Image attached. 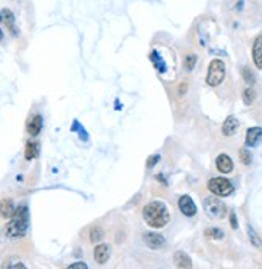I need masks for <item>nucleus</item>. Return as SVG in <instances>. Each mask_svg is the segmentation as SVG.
<instances>
[{"label":"nucleus","mask_w":262,"mask_h":269,"mask_svg":"<svg viewBox=\"0 0 262 269\" xmlns=\"http://www.w3.org/2000/svg\"><path fill=\"white\" fill-rule=\"evenodd\" d=\"M42 127H44V120H42V115L40 114H35L33 117L29 119L28 125H26V128H28V133L31 136H37L40 133Z\"/></svg>","instance_id":"nucleus-9"},{"label":"nucleus","mask_w":262,"mask_h":269,"mask_svg":"<svg viewBox=\"0 0 262 269\" xmlns=\"http://www.w3.org/2000/svg\"><path fill=\"white\" fill-rule=\"evenodd\" d=\"M3 268H21V269H24L26 266L23 265V263H19V261H18V263H15V265H5Z\"/></svg>","instance_id":"nucleus-29"},{"label":"nucleus","mask_w":262,"mask_h":269,"mask_svg":"<svg viewBox=\"0 0 262 269\" xmlns=\"http://www.w3.org/2000/svg\"><path fill=\"white\" fill-rule=\"evenodd\" d=\"M158 160H159V156H153V157H150L148 159V162H146V167H155L156 163H158Z\"/></svg>","instance_id":"nucleus-27"},{"label":"nucleus","mask_w":262,"mask_h":269,"mask_svg":"<svg viewBox=\"0 0 262 269\" xmlns=\"http://www.w3.org/2000/svg\"><path fill=\"white\" fill-rule=\"evenodd\" d=\"M196 61H198V58L195 55H188L185 58V63H183V66H185V69L190 72L195 69V64H196Z\"/></svg>","instance_id":"nucleus-21"},{"label":"nucleus","mask_w":262,"mask_h":269,"mask_svg":"<svg viewBox=\"0 0 262 269\" xmlns=\"http://www.w3.org/2000/svg\"><path fill=\"white\" fill-rule=\"evenodd\" d=\"M2 21L7 24V28L12 31L13 35H18V31L15 28V15L10 12V10H3L2 12Z\"/></svg>","instance_id":"nucleus-16"},{"label":"nucleus","mask_w":262,"mask_h":269,"mask_svg":"<svg viewBox=\"0 0 262 269\" xmlns=\"http://www.w3.org/2000/svg\"><path fill=\"white\" fill-rule=\"evenodd\" d=\"M103 239V231L102 228H98V226H95V228H92L90 231V240L95 244V242H100Z\"/></svg>","instance_id":"nucleus-22"},{"label":"nucleus","mask_w":262,"mask_h":269,"mask_svg":"<svg viewBox=\"0 0 262 269\" xmlns=\"http://www.w3.org/2000/svg\"><path fill=\"white\" fill-rule=\"evenodd\" d=\"M230 223H232V228L237 229L238 228V223H237V216H235V213L230 215Z\"/></svg>","instance_id":"nucleus-28"},{"label":"nucleus","mask_w":262,"mask_h":269,"mask_svg":"<svg viewBox=\"0 0 262 269\" xmlns=\"http://www.w3.org/2000/svg\"><path fill=\"white\" fill-rule=\"evenodd\" d=\"M242 76H243L245 82L248 83V85H253V83H254V74H253V71L249 69V67H243Z\"/></svg>","instance_id":"nucleus-23"},{"label":"nucleus","mask_w":262,"mask_h":269,"mask_svg":"<svg viewBox=\"0 0 262 269\" xmlns=\"http://www.w3.org/2000/svg\"><path fill=\"white\" fill-rule=\"evenodd\" d=\"M253 60L258 69L262 71V34L256 37L254 45H253Z\"/></svg>","instance_id":"nucleus-12"},{"label":"nucleus","mask_w":262,"mask_h":269,"mask_svg":"<svg viewBox=\"0 0 262 269\" xmlns=\"http://www.w3.org/2000/svg\"><path fill=\"white\" fill-rule=\"evenodd\" d=\"M256 99V92L253 90V87L246 88L243 92V103L246 104V106H249V104H253Z\"/></svg>","instance_id":"nucleus-19"},{"label":"nucleus","mask_w":262,"mask_h":269,"mask_svg":"<svg viewBox=\"0 0 262 269\" xmlns=\"http://www.w3.org/2000/svg\"><path fill=\"white\" fill-rule=\"evenodd\" d=\"M15 205L10 199H5L0 202V215L3 216V218H12L13 213H15Z\"/></svg>","instance_id":"nucleus-14"},{"label":"nucleus","mask_w":262,"mask_h":269,"mask_svg":"<svg viewBox=\"0 0 262 269\" xmlns=\"http://www.w3.org/2000/svg\"><path fill=\"white\" fill-rule=\"evenodd\" d=\"M262 143V128L261 127H251V128L246 131V146L256 147Z\"/></svg>","instance_id":"nucleus-6"},{"label":"nucleus","mask_w":262,"mask_h":269,"mask_svg":"<svg viewBox=\"0 0 262 269\" xmlns=\"http://www.w3.org/2000/svg\"><path fill=\"white\" fill-rule=\"evenodd\" d=\"M143 220L145 223L155 229H161L169 223L171 215L166 204L161 200H151L143 207Z\"/></svg>","instance_id":"nucleus-1"},{"label":"nucleus","mask_w":262,"mask_h":269,"mask_svg":"<svg viewBox=\"0 0 262 269\" xmlns=\"http://www.w3.org/2000/svg\"><path fill=\"white\" fill-rule=\"evenodd\" d=\"M216 165L219 168V172L222 173H230L233 170V160L227 154H219L216 159Z\"/></svg>","instance_id":"nucleus-13"},{"label":"nucleus","mask_w":262,"mask_h":269,"mask_svg":"<svg viewBox=\"0 0 262 269\" xmlns=\"http://www.w3.org/2000/svg\"><path fill=\"white\" fill-rule=\"evenodd\" d=\"M240 160H242V163H245V165H249L251 160H253V157H251V152L246 149V147L240 149Z\"/></svg>","instance_id":"nucleus-24"},{"label":"nucleus","mask_w":262,"mask_h":269,"mask_svg":"<svg viewBox=\"0 0 262 269\" xmlns=\"http://www.w3.org/2000/svg\"><path fill=\"white\" fill-rule=\"evenodd\" d=\"M29 228V212L28 207H19L18 210H15V213L10 220V223L5 228V236L8 239H19L28 233Z\"/></svg>","instance_id":"nucleus-2"},{"label":"nucleus","mask_w":262,"mask_h":269,"mask_svg":"<svg viewBox=\"0 0 262 269\" xmlns=\"http://www.w3.org/2000/svg\"><path fill=\"white\" fill-rule=\"evenodd\" d=\"M143 240H145V244L153 250H158V249H161V247H164V244H166L164 237H162L161 234H156V233L145 234Z\"/></svg>","instance_id":"nucleus-8"},{"label":"nucleus","mask_w":262,"mask_h":269,"mask_svg":"<svg viewBox=\"0 0 262 269\" xmlns=\"http://www.w3.org/2000/svg\"><path fill=\"white\" fill-rule=\"evenodd\" d=\"M3 39V32H2V29H0V40Z\"/></svg>","instance_id":"nucleus-31"},{"label":"nucleus","mask_w":262,"mask_h":269,"mask_svg":"<svg viewBox=\"0 0 262 269\" xmlns=\"http://www.w3.org/2000/svg\"><path fill=\"white\" fill-rule=\"evenodd\" d=\"M109 255H111V250H109V247L106 244L97 245L95 250H93V258H95L98 265H105L109 260Z\"/></svg>","instance_id":"nucleus-10"},{"label":"nucleus","mask_w":262,"mask_h":269,"mask_svg":"<svg viewBox=\"0 0 262 269\" xmlns=\"http://www.w3.org/2000/svg\"><path fill=\"white\" fill-rule=\"evenodd\" d=\"M204 236H206L208 239H212V240H221V239H224V231L219 228H209L204 231Z\"/></svg>","instance_id":"nucleus-18"},{"label":"nucleus","mask_w":262,"mask_h":269,"mask_svg":"<svg viewBox=\"0 0 262 269\" xmlns=\"http://www.w3.org/2000/svg\"><path fill=\"white\" fill-rule=\"evenodd\" d=\"M76 128L79 130V124H77V122H76L74 125H72V130H76ZM81 133H82V136H84V138L87 140V133H86V131H84V130H81Z\"/></svg>","instance_id":"nucleus-30"},{"label":"nucleus","mask_w":262,"mask_h":269,"mask_svg":"<svg viewBox=\"0 0 262 269\" xmlns=\"http://www.w3.org/2000/svg\"><path fill=\"white\" fill-rule=\"evenodd\" d=\"M150 58H151V61H153V64L159 69V72H164V71H166V64H164V61H161V60H159V55L156 53V51H151Z\"/></svg>","instance_id":"nucleus-20"},{"label":"nucleus","mask_w":262,"mask_h":269,"mask_svg":"<svg viewBox=\"0 0 262 269\" xmlns=\"http://www.w3.org/2000/svg\"><path fill=\"white\" fill-rule=\"evenodd\" d=\"M208 189L217 197H227L233 192V184L227 178H211L208 181Z\"/></svg>","instance_id":"nucleus-5"},{"label":"nucleus","mask_w":262,"mask_h":269,"mask_svg":"<svg viewBox=\"0 0 262 269\" xmlns=\"http://www.w3.org/2000/svg\"><path fill=\"white\" fill-rule=\"evenodd\" d=\"M179 208L185 216H195L196 215V204L193 202L190 196H182L179 199Z\"/></svg>","instance_id":"nucleus-7"},{"label":"nucleus","mask_w":262,"mask_h":269,"mask_svg":"<svg viewBox=\"0 0 262 269\" xmlns=\"http://www.w3.org/2000/svg\"><path fill=\"white\" fill-rule=\"evenodd\" d=\"M248 234H249V239H251V244H253L254 247H261L262 240L259 239V236L254 233V229L251 228V226H248Z\"/></svg>","instance_id":"nucleus-25"},{"label":"nucleus","mask_w":262,"mask_h":269,"mask_svg":"<svg viewBox=\"0 0 262 269\" xmlns=\"http://www.w3.org/2000/svg\"><path fill=\"white\" fill-rule=\"evenodd\" d=\"M225 79V64L222 60H212L209 63L206 83L209 87H219Z\"/></svg>","instance_id":"nucleus-3"},{"label":"nucleus","mask_w":262,"mask_h":269,"mask_svg":"<svg viewBox=\"0 0 262 269\" xmlns=\"http://www.w3.org/2000/svg\"><path fill=\"white\" fill-rule=\"evenodd\" d=\"M203 207H204V212L209 216V218L212 220H222L225 213H227V208H225V204L222 202L221 199H217L216 196H211V197H206L203 202Z\"/></svg>","instance_id":"nucleus-4"},{"label":"nucleus","mask_w":262,"mask_h":269,"mask_svg":"<svg viewBox=\"0 0 262 269\" xmlns=\"http://www.w3.org/2000/svg\"><path fill=\"white\" fill-rule=\"evenodd\" d=\"M37 154H39V144L37 143H29L26 144V152H24V159L26 160H33V159H35V157H37Z\"/></svg>","instance_id":"nucleus-17"},{"label":"nucleus","mask_w":262,"mask_h":269,"mask_svg":"<svg viewBox=\"0 0 262 269\" xmlns=\"http://www.w3.org/2000/svg\"><path fill=\"white\" fill-rule=\"evenodd\" d=\"M68 268H70V269H87L88 266L86 265V263L79 261V263H72V265H70Z\"/></svg>","instance_id":"nucleus-26"},{"label":"nucleus","mask_w":262,"mask_h":269,"mask_svg":"<svg viewBox=\"0 0 262 269\" xmlns=\"http://www.w3.org/2000/svg\"><path fill=\"white\" fill-rule=\"evenodd\" d=\"M238 119L237 117H233V115H228L227 119H225V122L222 125V135L224 136H232L235 135V131L238 130Z\"/></svg>","instance_id":"nucleus-11"},{"label":"nucleus","mask_w":262,"mask_h":269,"mask_svg":"<svg viewBox=\"0 0 262 269\" xmlns=\"http://www.w3.org/2000/svg\"><path fill=\"white\" fill-rule=\"evenodd\" d=\"M174 263L177 268H192V260L185 252H177L174 255Z\"/></svg>","instance_id":"nucleus-15"}]
</instances>
